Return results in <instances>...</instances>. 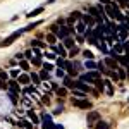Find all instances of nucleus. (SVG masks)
I'll list each match as a JSON object with an SVG mask.
<instances>
[{
	"instance_id": "nucleus-1",
	"label": "nucleus",
	"mask_w": 129,
	"mask_h": 129,
	"mask_svg": "<svg viewBox=\"0 0 129 129\" xmlns=\"http://www.w3.org/2000/svg\"><path fill=\"white\" fill-rule=\"evenodd\" d=\"M22 33H24V29H19V31H16V33H12V35H10V36H7V38H5L4 41H0V47L4 48V47H9V45H12V43L17 40V38H19Z\"/></svg>"
},
{
	"instance_id": "nucleus-2",
	"label": "nucleus",
	"mask_w": 129,
	"mask_h": 129,
	"mask_svg": "<svg viewBox=\"0 0 129 129\" xmlns=\"http://www.w3.org/2000/svg\"><path fill=\"white\" fill-rule=\"evenodd\" d=\"M72 105L79 109H91V102L86 98H72Z\"/></svg>"
},
{
	"instance_id": "nucleus-3",
	"label": "nucleus",
	"mask_w": 129,
	"mask_h": 129,
	"mask_svg": "<svg viewBox=\"0 0 129 129\" xmlns=\"http://www.w3.org/2000/svg\"><path fill=\"white\" fill-rule=\"evenodd\" d=\"M96 79H100V72L98 71L88 72V74H83V76H81V81H88V83H95Z\"/></svg>"
},
{
	"instance_id": "nucleus-4",
	"label": "nucleus",
	"mask_w": 129,
	"mask_h": 129,
	"mask_svg": "<svg viewBox=\"0 0 129 129\" xmlns=\"http://www.w3.org/2000/svg\"><path fill=\"white\" fill-rule=\"evenodd\" d=\"M115 12H117V5H112V4H109V5H105V14H107L109 17H112V19H115Z\"/></svg>"
},
{
	"instance_id": "nucleus-5",
	"label": "nucleus",
	"mask_w": 129,
	"mask_h": 129,
	"mask_svg": "<svg viewBox=\"0 0 129 129\" xmlns=\"http://www.w3.org/2000/svg\"><path fill=\"white\" fill-rule=\"evenodd\" d=\"M71 33H72V28H71V26H67V28H60V29L57 31V38H67Z\"/></svg>"
},
{
	"instance_id": "nucleus-6",
	"label": "nucleus",
	"mask_w": 129,
	"mask_h": 129,
	"mask_svg": "<svg viewBox=\"0 0 129 129\" xmlns=\"http://www.w3.org/2000/svg\"><path fill=\"white\" fill-rule=\"evenodd\" d=\"M98 119H100V114L96 112V110H91V112L88 114V119L86 120H88V124H95Z\"/></svg>"
},
{
	"instance_id": "nucleus-7",
	"label": "nucleus",
	"mask_w": 129,
	"mask_h": 129,
	"mask_svg": "<svg viewBox=\"0 0 129 129\" xmlns=\"http://www.w3.org/2000/svg\"><path fill=\"white\" fill-rule=\"evenodd\" d=\"M127 28H124V26H119V29H117V38L119 40H126V36H127Z\"/></svg>"
},
{
	"instance_id": "nucleus-8",
	"label": "nucleus",
	"mask_w": 129,
	"mask_h": 129,
	"mask_svg": "<svg viewBox=\"0 0 129 129\" xmlns=\"http://www.w3.org/2000/svg\"><path fill=\"white\" fill-rule=\"evenodd\" d=\"M17 83L24 84V86H28V84L31 83V76H28V74H21L19 78H17Z\"/></svg>"
},
{
	"instance_id": "nucleus-9",
	"label": "nucleus",
	"mask_w": 129,
	"mask_h": 129,
	"mask_svg": "<svg viewBox=\"0 0 129 129\" xmlns=\"http://www.w3.org/2000/svg\"><path fill=\"white\" fill-rule=\"evenodd\" d=\"M103 62H105V66H109L110 69H117V62H115V59H114V57H107Z\"/></svg>"
},
{
	"instance_id": "nucleus-10",
	"label": "nucleus",
	"mask_w": 129,
	"mask_h": 129,
	"mask_svg": "<svg viewBox=\"0 0 129 129\" xmlns=\"http://www.w3.org/2000/svg\"><path fill=\"white\" fill-rule=\"evenodd\" d=\"M74 88L81 89V91H89V86H86L83 81H74Z\"/></svg>"
},
{
	"instance_id": "nucleus-11",
	"label": "nucleus",
	"mask_w": 129,
	"mask_h": 129,
	"mask_svg": "<svg viewBox=\"0 0 129 129\" xmlns=\"http://www.w3.org/2000/svg\"><path fill=\"white\" fill-rule=\"evenodd\" d=\"M64 47H66V48H74V40L69 38V36L64 38Z\"/></svg>"
},
{
	"instance_id": "nucleus-12",
	"label": "nucleus",
	"mask_w": 129,
	"mask_h": 129,
	"mask_svg": "<svg viewBox=\"0 0 129 129\" xmlns=\"http://www.w3.org/2000/svg\"><path fill=\"white\" fill-rule=\"evenodd\" d=\"M28 117H29V119L33 120L35 124H38V122H40V119H38V115H36V114H35L33 110H28Z\"/></svg>"
},
{
	"instance_id": "nucleus-13",
	"label": "nucleus",
	"mask_w": 129,
	"mask_h": 129,
	"mask_svg": "<svg viewBox=\"0 0 129 129\" xmlns=\"http://www.w3.org/2000/svg\"><path fill=\"white\" fill-rule=\"evenodd\" d=\"M41 12H43V7H38V9H35V10H31L29 14H28V17H36V16H40Z\"/></svg>"
},
{
	"instance_id": "nucleus-14",
	"label": "nucleus",
	"mask_w": 129,
	"mask_h": 129,
	"mask_svg": "<svg viewBox=\"0 0 129 129\" xmlns=\"http://www.w3.org/2000/svg\"><path fill=\"white\" fill-rule=\"evenodd\" d=\"M31 47H33V48H43V47H45V43L40 41V40H33V41H31Z\"/></svg>"
},
{
	"instance_id": "nucleus-15",
	"label": "nucleus",
	"mask_w": 129,
	"mask_h": 129,
	"mask_svg": "<svg viewBox=\"0 0 129 129\" xmlns=\"http://www.w3.org/2000/svg\"><path fill=\"white\" fill-rule=\"evenodd\" d=\"M57 41V35H53V33H50V35H47V43H50V45H53Z\"/></svg>"
},
{
	"instance_id": "nucleus-16",
	"label": "nucleus",
	"mask_w": 129,
	"mask_h": 129,
	"mask_svg": "<svg viewBox=\"0 0 129 129\" xmlns=\"http://www.w3.org/2000/svg\"><path fill=\"white\" fill-rule=\"evenodd\" d=\"M83 22H84V24H88V26H93V24H95V21H93L91 16H83Z\"/></svg>"
},
{
	"instance_id": "nucleus-17",
	"label": "nucleus",
	"mask_w": 129,
	"mask_h": 129,
	"mask_svg": "<svg viewBox=\"0 0 129 129\" xmlns=\"http://www.w3.org/2000/svg\"><path fill=\"white\" fill-rule=\"evenodd\" d=\"M76 31H78L79 35H83V33L86 31V24H84V22H78V26H76Z\"/></svg>"
},
{
	"instance_id": "nucleus-18",
	"label": "nucleus",
	"mask_w": 129,
	"mask_h": 129,
	"mask_svg": "<svg viewBox=\"0 0 129 129\" xmlns=\"http://www.w3.org/2000/svg\"><path fill=\"white\" fill-rule=\"evenodd\" d=\"M40 81H41V78L36 74V72H33V74H31V83H33V84H38Z\"/></svg>"
},
{
	"instance_id": "nucleus-19",
	"label": "nucleus",
	"mask_w": 129,
	"mask_h": 129,
	"mask_svg": "<svg viewBox=\"0 0 129 129\" xmlns=\"http://www.w3.org/2000/svg\"><path fill=\"white\" fill-rule=\"evenodd\" d=\"M74 96H78V98H86V91H81V89H74Z\"/></svg>"
},
{
	"instance_id": "nucleus-20",
	"label": "nucleus",
	"mask_w": 129,
	"mask_h": 129,
	"mask_svg": "<svg viewBox=\"0 0 129 129\" xmlns=\"http://www.w3.org/2000/svg\"><path fill=\"white\" fill-rule=\"evenodd\" d=\"M95 84H96V88H98L100 91H103V89H105V81L96 79V81H95Z\"/></svg>"
},
{
	"instance_id": "nucleus-21",
	"label": "nucleus",
	"mask_w": 129,
	"mask_h": 129,
	"mask_svg": "<svg viewBox=\"0 0 129 129\" xmlns=\"http://www.w3.org/2000/svg\"><path fill=\"white\" fill-rule=\"evenodd\" d=\"M19 126H22L24 129H33V126H35V124H29L28 120H21V122H19Z\"/></svg>"
},
{
	"instance_id": "nucleus-22",
	"label": "nucleus",
	"mask_w": 129,
	"mask_h": 129,
	"mask_svg": "<svg viewBox=\"0 0 129 129\" xmlns=\"http://www.w3.org/2000/svg\"><path fill=\"white\" fill-rule=\"evenodd\" d=\"M57 52H59L60 53V57H69V55H67V52H66V48H64V47H57Z\"/></svg>"
},
{
	"instance_id": "nucleus-23",
	"label": "nucleus",
	"mask_w": 129,
	"mask_h": 129,
	"mask_svg": "<svg viewBox=\"0 0 129 129\" xmlns=\"http://www.w3.org/2000/svg\"><path fill=\"white\" fill-rule=\"evenodd\" d=\"M83 55H84V59H86V60H93V57H95L89 50H84V52H83Z\"/></svg>"
},
{
	"instance_id": "nucleus-24",
	"label": "nucleus",
	"mask_w": 129,
	"mask_h": 129,
	"mask_svg": "<svg viewBox=\"0 0 129 129\" xmlns=\"http://www.w3.org/2000/svg\"><path fill=\"white\" fill-rule=\"evenodd\" d=\"M105 86H107V93L109 95H114V88H112V83L110 81H105Z\"/></svg>"
},
{
	"instance_id": "nucleus-25",
	"label": "nucleus",
	"mask_w": 129,
	"mask_h": 129,
	"mask_svg": "<svg viewBox=\"0 0 129 129\" xmlns=\"http://www.w3.org/2000/svg\"><path fill=\"white\" fill-rule=\"evenodd\" d=\"M38 24H41V21H36V22H33V24H29V26H26V28H24V31H31L33 28H36Z\"/></svg>"
},
{
	"instance_id": "nucleus-26",
	"label": "nucleus",
	"mask_w": 129,
	"mask_h": 129,
	"mask_svg": "<svg viewBox=\"0 0 129 129\" xmlns=\"http://www.w3.org/2000/svg\"><path fill=\"white\" fill-rule=\"evenodd\" d=\"M19 66H21V69H24V71L29 69V64H28L26 60H19Z\"/></svg>"
},
{
	"instance_id": "nucleus-27",
	"label": "nucleus",
	"mask_w": 129,
	"mask_h": 129,
	"mask_svg": "<svg viewBox=\"0 0 129 129\" xmlns=\"http://www.w3.org/2000/svg\"><path fill=\"white\" fill-rule=\"evenodd\" d=\"M96 67H98V71H102V72H107V74H109V69H105V62H100Z\"/></svg>"
},
{
	"instance_id": "nucleus-28",
	"label": "nucleus",
	"mask_w": 129,
	"mask_h": 129,
	"mask_svg": "<svg viewBox=\"0 0 129 129\" xmlns=\"http://www.w3.org/2000/svg\"><path fill=\"white\" fill-rule=\"evenodd\" d=\"M57 95H59V96H66V95H67V89L66 88H57Z\"/></svg>"
},
{
	"instance_id": "nucleus-29",
	"label": "nucleus",
	"mask_w": 129,
	"mask_h": 129,
	"mask_svg": "<svg viewBox=\"0 0 129 129\" xmlns=\"http://www.w3.org/2000/svg\"><path fill=\"white\" fill-rule=\"evenodd\" d=\"M31 62H33V66H38V67H40L41 66V57H35V59H31Z\"/></svg>"
},
{
	"instance_id": "nucleus-30",
	"label": "nucleus",
	"mask_w": 129,
	"mask_h": 129,
	"mask_svg": "<svg viewBox=\"0 0 129 129\" xmlns=\"http://www.w3.org/2000/svg\"><path fill=\"white\" fill-rule=\"evenodd\" d=\"M109 76L114 81H119V74H117V72H114V71H109Z\"/></svg>"
},
{
	"instance_id": "nucleus-31",
	"label": "nucleus",
	"mask_w": 129,
	"mask_h": 129,
	"mask_svg": "<svg viewBox=\"0 0 129 129\" xmlns=\"http://www.w3.org/2000/svg\"><path fill=\"white\" fill-rule=\"evenodd\" d=\"M117 69H119V72H117V74H119V78H122V79H124V78H127V74H126V71L122 69V67H117Z\"/></svg>"
},
{
	"instance_id": "nucleus-32",
	"label": "nucleus",
	"mask_w": 129,
	"mask_h": 129,
	"mask_svg": "<svg viewBox=\"0 0 129 129\" xmlns=\"http://www.w3.org/2000/svg\"><path fill=\"white\" fill-rule=\"evenodd\" d=\"M64 84H66L67 88H71V86H74V83H72V79H71V78H66V79H64Z\"/></svg>"
},
{
	"instance_id": "nucleus-33",
	"label": "nucleus",
	"mask_w": 129,
	"mask_h": 129,
	"mask_svg": "<svg viewBox=\"0 0 129 129\" xmlns=\"http://www.w3.org/2000/svg\"><path fill=\"white\" fill-rule=\"evenodd\" d=\"M96 129H109V124L107 122H98L96 124Z\"/></svg>"
},
{
	"instance_id": "nucleus-34",
	"label": "nucleus",
	"mask_w": 129,
	"mask_h": 129,
	"mask_svg": "<svg viewBox=\"0 0 129 129\" xmlns=\"http://www.w3.org/2000/svg\"><path fill=\"white\" fill-rule=\"evenodd\" d=\"M10 88L14 89V91H19V84H17V81H10Z\"/></svg>"
},
{
	"instance_id": "nucleus-35",
	"label": "nucleus",
	"mask_w": 129,
	"mask_h": 129,
	"mask_svg": "<svg viewBox=\"0 0 129 129\" xmlns=\"http://www.w3.org/2000/svg\"><path fill=\"white\" fill-rule=\"evenodd\" d=\"M7 79H9V74L4 72V71H0V81H7Z\"/></svg>"
},
{
	"instance_id": "nucleus-36",
	"label": "nucleus",
	"mask_w": 129,
	"mask_h": 129,
	"mask_svg": "<svg viewBox=\"0 0 129 129\" xmlns=\"http://www.w3.org/2000/svg\"><path fill=\"white\" fill-rule=\"evenodd\" d=\"M40 78H41V79H48V71L43 69V71L40 72Z\"/></svg>"
},
{
	"instance_id": "nucleus-37",
	"label": "nucleus",
	"mask_w": 129,
	"mask_h": 129,
	"mask_svg": "<svg viewBox=\"0 0 129 129\" xmlns=\"http://www.w3.org/2000/svg\"><path fill=\"white\" fill-rule=\"evenodd\" d=\"M36 89H35V84L33 86H26V89H24V93H35Z\"/></svg>"
},
{
	"instance_id": "nucleus-38",
	"label": "nucleus",
	"mask_w": 129,
	"mask_h": 129,
	"mask_svg": "<svg viewBox=\"0 0 129 129\" xmlns=\"http://www.w3.org/2000/svg\"><path fill=\"white\" fill-rule=\"evenodd\" d=\"M86 67H89V69H95V67H96V64H95V62H91V60H86Z\"/></svg>"
},
{
	"instance_id": "nucleus-39",
	"label": "nucleus",
	"mask_w": 129,
	"mask_h": 129,
	"mask_svg": "<svg viewBox=\"0 0 129 129\" xmlns=\"http://www.w3.org/2000/svg\"><path fill=\"white\" fill-rule=\"evenodd\" d=\"M43 69H45V71H48V72H50V71L53 69V66H52V64H47V62H45V64H43Z\"/></svg>"
},
{
	"instance_id": "nucleus-40",
	"label": "nucleus",
	"mask_w": 129,
	"mask_h": 129,
	"mask_svg": "<svg viewBox=\"0 0 129 129\" xmlns=\"http://www.w3.org/2000/svg\"><path fill=\"white\" fill-rule=\"evenodd\" d=\"M10 76H12V78H19V71H10Z\"/></svg>"
},
{
	"instance_id": "nucleus-41",
	"label": "nucleus",
	"mask_w": 129,
	"mask_h": 129,
	"mask_svg": "<svg viewBox=\"0 0 129 129\" xmlns=\"http://www.w3.org/2000/svg\"><path fill=\"white\" fill-rule=\"evenodd\" d=\"M45 57L50 60H55V53H45Z\"/></svg>"
},
{
	"instance_id": "nucleus-42",
	"label": "nucleus",
	"mask_w": 129,
	"mask_h": 129,
	"mask_svg": "<svg viewBox=\"0 0 129 129\" xmlns=\"http://www.w3.org/2000/svg\"><path fill=\"white\" fill-rule=\"evenodd\" d=\"M41 102H43V103H47V105H48V103H50V98H48V95H45V96H43V98H41Z\"/></svg>"
},
{
	"instance_id": "nucleus-43",
	"label": "nucleus",
	"mask_w": 129,
	"mask_h": 129,
	"mask_svg": "<svg viewBox=\"0 0 129 129\" xmlns=\"http://www.w3.org/2000/svg\"><path fill=\"white\" fill-rule=\"evenodd\" d=\"M122 22H124L122 26H124V28H127V29H129V17H126V19L122 21Z\"/></svg>"
},
{
	"instance_id": "nucleus-44",
	"label": "nucleus",
	"mask_w": 129,
	"mask_h": 129,
	"mask_svg": "<svg viewBox=\"0 0 129 129\" xmlns=\"http://www.w3.org/2000/svg\"><path fill=\"white\" fill-rule=\"evenodd\" d=\"M10 100H12V102H14V103H17V98H16V93H14V91H12V93H10Z\"/></svg>"
},
{
	"instance_id": "nucleus-45",
	"label": "nucleus",
	"mask_w": 129,
	"mask_h": 129,
	"mask_svg": "<svg viewBox=\"0 0 129 129\" xmlns=\"http://www.w3.org/2000/svg\"><path fill=\"white\" fill-rule=\"evenodd\" d=\"M57 64H59V67H64V66H66V62H64V59H59V60H57Z\"/></svg>"
},
{
	"instance_id": "nucleus-46",
	"label": "nucleus",
	"mask_w": 129,
	"mask_h": 129,
	"mask_svg": "<svg viewBox=\"0 0 129 129\" xmlns=\"http://www.w3.org/2000/svg\"><path fill=\"white\" fill-rule=\"evenodd\" d=\"M124 50H126V55H129V41L124 43Z\"/></svg>"
},
{
	"instance_id": "nucleus-47",
	"label": "nucleus",
	"mask_w": 129,
	"mask_h": 129,
	"mask_svg": "<svg viewBox=\"0 0 129 129\" xmlns=\"http://www.w3.org/2000/svg\"><path fill=\"white\" fill-rule=\"evenodd\" d=\"M24 57H26V59H33V55H31V50H28V52L24 53Z\"/></svg>"
},
{
	"instance_id": "nucleus-48",
	"label": "nucleus",
	"mask_w": 129,
	"mask_h": 129,
	"mask_svg": "<svg viewBox=\"0 0 129 129\" xmlns=\"http://www.w3.org/2000/svg\"><path fill=\"white\" fill-rule=\"evenodd\" d=\"M57 76H59V78H64V71L59 69V71H57Z\"/></svg>"
},
{
	"instance_id": "nucleus-49",
	"label": "nucleus",
	"mask_w": 129,
	"mask_h": 129,
	"mask_svg": "<svg viewBox=\"0 0 129 129\" xmlns=\"http://www.w3.org/2000/svg\"><path fill=\"white\" fill-rule=\"evenodd\" d=\"M78 41H79V43H83V41H84V38H83L81 35H78Z\"/></svg>"
},
{
	"instance_id": "nucleus-50",
	"label": "nucleus",
	"mask_w": 129,
	"mask_h": 129,
	"mask_svg": "<svg viewBox=\"0 0 129 129\" xmlns=\"http://www.w3.org/2000/svg\"><path fill=\"white\" fill-rule=\"evenodd\" d=\"M53 129H64V126H62V124H55V127Z\"/></svg>"
},
{
	"instance_id": "nucleus-51",
	"label": "nucleus",
	"mask_w": 129,
	"mask_h": 129,
	"mask_svg": "<svg viewBox=\"0 0 129 129\" xmlns=\"http://www.w3.org/2000/svg\"><path fill=\"white\" fill-rule=\"evenodd\" d=\"M100 2H102V4H105V5H109V4H110V0H100Z\"/></svg>"
},
{
	"instance_id": "nucleus-52",
	"label": "nucleus",
	"mask_w": 129,
	"mask_h": 129,
	"mask_svg": "<svg viewBox=\"0 0 129 129\" xmlns=\"http://www.w3.org/2000/svg\"><path fill=\"white\" fill-rule=\"evenodd\" d=\"M122 4H124V5H127V7H129V0H122Z\"/></svg>"
},
{
	"instance_id": "nucleus-53",
	"label": "nucleus",
	"mask_w": 129,
	"mask_h": 129,
	"mask_svg": "<svg viewBox=\"0 0 129 129\" xmlns=\"http://www.w3.org/2000/svg\"><path fill=\"white\" fill-rule=\"evenodd\" d=\"M127 100H129V98H127Z\"/></svg>"
}]
</instances>
